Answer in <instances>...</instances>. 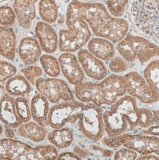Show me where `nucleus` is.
<instances>
[{
    "label": "nucleus",
    "mask_w": 159,
    "mask_h": 160,
    "mask_svg": "<svg viewBox=\"0 0 159 160\" xmlns=\"http://www.w3.org/2000/svg\"><path fill=\"white\" fill-rule=\"evenodd\" d=\"M80 18L87 22L94 34L113 43H119L128 33L129 25L125 18L111 16L107 8L99 2L73 0L68 5L66 20Z\"/></svg>",
    "instance_id": "f257e3e1"
},
{
    "label": "nucleus",
    "mask_w": 159,
    "mask_h": 160,
    "mask_svg": "<svg viewBox=\"0 0 159 160\" xmlns=\"http://www.w3.org/2000/svg\"><path fill=\"white\" fill-rule=\"evenodd\" d=\"M130 16L138 32L159 40V0H131Z\"/></svg>",
    "instance_id": "f03ea898"
},
{
    "label": "nucleus",
    "mask_w": 159,
    "mask_h": 160,
    "mask_svg": "<svg viewBox=\"0 0 159 160\" xmlns=\"http://www.w3.org/2000/svg\"><path fill=\"white\" fill-rule=\"evenodd\" d=\"M58 153L52 145L32 147L13 139L0 140V159H56Z\"/></svg>",
    "instance_id": "7ed1b4c3"
},
{
    "label": "nucleus",
    "mask_w": 159,
    "mask_h": 160,
    "mask_svg": "<svg viewBox=\"0 0 159 160\" xmlns=\"http://www.w3.org/2000/svg\"><path fill=\"white\" fill-rule=\"evenodd\" d=\"M66 30H60L58 36V48L62 52H74L80 50L91 38V31L87 22L83 19L66 20Z\"/></svg>",
    "instance_id": "20e7f679"
},
{
    "label": "nucleus",
    "mask_w": 159,
    "mask_h": 160,
    "mask_svg": "<svg viewBox=\"0 0 159 160\" xmlns=\"http://www.w3.org/2000/svg\"><path fill=\"white\" fill-rule=\"evenodd\" d=\"M103 114L101 108L93 102L85 105L78 119L80 131L91 140L98 141L103 138L105 132Z\"/></svg>",
    "instance_id": "39448f33"
},
{
    "label": "nucleus",
    "mask_w": 159,
    "mask_h": 160,
    "mask_svg": "<svg viewBox=\"0 0 159 160\" xmlns=\"http://www.w3.org/2000/svg\"><path fill=\"white\" fill-rule=\"evenodd\" d=\"M84 106L83 102L75 100H67L53 106L48 114V124L53 129H58L66 123H75Z\"/></svg>",
    "instance_id": "423d86ee"
},
{
    "label": "nucleus",
    "mask_w": 159,
    "mask_h": 160,
    "mask_svg": "<svg viewBox=\"0 0 159 160\" xmlns=\"http://www.w3.org/2000/svg\"><path fill=\"white\" fill-rule=\"evenodd\" d=\"M35 86L38 92L45 96L52 103H56L60 100H72L74 98L68 83L62 79L38 78L36 80Z\"/></svg>",
    "instance_id": "0eeeda50"
},
{
    "label": "nucleus",
    "mask_w": 159,
    "mask_h": 160,
    "mask_svg": "<svg viewBox=\"0 0 159 160\" xmlns=\"http://www.w3.org/2000/svg\"><path fill=\"white\" fill-rule=\"evenodd\" d=\"M124 78L129 95L138 99L142 103L149 104L158 102L151 88L139 73L137 72H130Z\"/></svg>",
    "instance_id": "6e6552de"
},
{
    "label": "nucleus",
    "mask_w": 159,
    "mask_h": 160,
    "mask_svg": "<svg viewBox=\"0 0 159 160\" xmlns=\"http://www.w3.org/2000/svg\"><path fill=\"white\" fill-rule=\"evenodd\" d=\"M122 145L141 155L156 153L159 157V138L156 136L125 134Z\"/></svg>",
    "instance_id": "1a4fd4ad"
},
{
    "label": "nucleus",
    "mask_w": 159,
    "mask_h": 160,
    "mask_svg": "<svg viewBox=\"0 0 159 160\" xmlns=\"http://www.w3.org/2000/svg\"><path fill=\"white\" fill-rule=\"evenodd\" d=\"M77 58L83 72L88 77L100 81L108 75V69L100 59L97 58L86 49L78 50Z\"/></svg>",
    "instance_id": "9d476101"
},
{
    "label": "nucleus",
    "mask_w": 159,
    "mask_h": 160,
    "mask_svg": "<svg viewBox=\"0 0 159 160\" xmlns=\"http://www.w3.org/2000/svg\"><path fill=\"white\" fill-rule=\"evenodd\" d=\"M60 71L69 83L77 85L84 81L85 73L78 58L72 52H63L58 58Z\"/></svg>",
    "instance_id": "9b49d317"
},
{
    "label": "nucleus",
    "mask_w": 159,
    "mask_h": 160,
    "mask_svg": "<svg viewBox=\"0 0 159 160\" xmlns=\"http://www.w3.org/2000/svg\"><path fill=\"white\" fill-rule=\"evenodd\" d=\"M105 105L111 106L119 98L127 93L125 78L117 75H111L102 80L100 83Z\"/></svg>",
    "instance_id": "f8f14e48"
},
{
    "label": "nucleus",
    "mask_w": 159,
    "mask_h": 160,
    "mask_svg": "<svg viewBox=\"0 0 159 160\" xmlns=\"http://www.w3.org/2000/svg\"><path fill=\"white\" fill-rule=\"evenodd\" d=\"M110 109L119 112L125 116L129 125V131H133L138 126V108L134 97L123 96L112 104Z\"/></svg>",
    "instance_id": "ddd939ff"
},
{
    "label": "nucleus",
    "mask_w": 159,
    "mask_h": 160,
    "mask_svg": "<svg viewBox=\"0 0 159 160\" xmlns=\"http://www.w3.org/2000/svg\"><path fill=\"white\" fill-rule=\"evenodd\" d=\"M41 48L47 54L56 52L58 48V36L56 30L50 24L38 22L35 28Z\"/></svg>",
    "instance_id": "4468645a"
},
{
    "label": "nucleus",
    "mask_w": 159,
    "mask_h": 160,
    "mask_svg": "<svg viewBox=\"0 0 159 160\" xmlns=\"http://www.w3.org/2000/svg\"><path fill=\"white\" fill-rule=\"evenodd\" d=\"M75 96L80 102H92L95 105H105L103 91L99 83L95 82H85L77 84L75 88Z\"/></svg>",
    "instance_id": "2eb2a0df"
},
{
    "label": "nucleus",
    "mask_w": 159,
    "mask_h": 160,
    "mask_svg": "<svg viewBox=\"0 0 159 160\" xmlns=\"http://www.w3.org/2000/svg\"><path fill=\"white\" fill-rule=\"evenodd\" d=\"M38 0H14L13 10L18 23L22 28L30 29L36 18V4Z\"/></svg>",
    "instance_id": "dca6fc26"
},
{
    "label": "nucleus",
    "mask_w": 159,
    "mask_h": 160,
    "mask_svg": "<svg viewBox=\"0 0 159 160\" xmlns=\"http://www.w3.org/2000/svg\"><path fill=\"white\" fill-rule=\"evenodd\" d=\"M104 126L108 137H115L129 131V125L123 114L117 111L107 110L103 114Z\"/></svg>",
    "instance_id": "f3484780"
},
{
    "label": "nucleus",
    "mask_w": 159,
    "mask_h": 160,
    "mask_svg": "<svg viewBox=\"0 0 159 160\" xmlns=\"http://www.w3.org/2000/svg\"><path fill=\"white\" fill-rule=\"evenodd\" d=\"M0 120L12 128H18L23 123L16 113L15 99L9 94H5L0 100Z\"/></svg>",
    "instance_id": "a211bd4d"
},
{
    "label": "nucleus",
    "mask_w": 159,
    "mask_h": 160,
    "mask_svg": "<svg viewBox=\"0 0 159 160\" xmlns=\"http://www.w3.org/2000/svg\"><path fill=\"white\" fill-rule=\"evenodd\" d=\"M41 48L39 42L33 37L22 38L19 46L20 58L26 66L32 65L39 60L41 56Z\"/></svg>",
    "instance_id": "6ab92c4d"
},
{
    "label": "nucleus",
    "mask_w": 159,
    "mask_h": 160,
    "mask_svg": "<svg viewBox=\"0 0 159 160\" xmlns=\"http://www.w3.org/2000/svg\"><path fill=\"white\" fill-rule=\"evenodd\" d=\"M88 50L102 61H109L115 55L113 43L101 37L91 38L88 42Z\"/></svg>",
    "instance_id": "aec40b11"
},
{
    "label": "nucleus",
    "mask_w": 159,
    "mask_h": 160,
    "mask_svg": "<svg viewBox=\"0 0 159 160\" xmlns=\"http://www.w3.org/2000/svg\"><path fill=\"white\" fill-rule=\"evenodd\" d=\"M16 36L11 27L0 26V55L10 61L16 58Z\"/></svg>",
    "instance_id": "412c9836"
},
{
    "label": "nucleus",
    "mask_w": 159,
    "mask_h": 160,
    "mask_svg": "<svg viewBox=\"0 0 159 160\" xmlns=\"http://www.w3.org/2000/svg\"><path fill=\"white\" fill-rule=\"evenodd\" d=\"M30 112L32 118L37 123L43 127L48 124V114L50 112L49 100L41 93L36 94L30 102Z\"/></svg>",
    "instance_id": "4be33fe9"
},
{
    "label": "nucleus",
    "mask_w": 159,
    "mask_h": 160,
    "mask_svg": "<svg viewBox=\"0 0 159 160\" xmlns=\"http://www.w3.org/2000/svg\"><path fill=\"white\" fill-rule=\"evenodd\" d=\"M134 52L141 63H144L157 55L158 46L154 43L149 42L142 36L132 35Z\"/></svg>",
    "instance_id": "5701e85b"
},
{
    "label": "nucleus",
    "mask_w": 159,
    "mask_h": 160,
    "mask_svg": "<svg viewBox=\"0 0 159 160\" xmlns=\"http://www.w3.org/2000/svg\"><path fill=\"white\" fill-rule=\"evenodd\" d=\"M18 132L24 138L29 139L36 142H42L47 137V129L37 122H27L22 123L18 128Z\"/></svg>",
    "instance_id": "b1692460"
},
{
    "label": "nucleus",
    "mask_w": 159,
    "mask_h": 160,
    "mask_svg": "<svg viewBox=\"0 0 159 160\" xmlns=\"http://www.w3.org/2000/svg\"><path fill=\"white\" fill-rule=\"evenodd\" d=\"M6 91L10 95L24 97L31 92L30 83L22 75H14L8 79L5 84Z\"/></svg>",
    "instance_id": "393cba45"
},
{
    "label": "nucleus",
    "mask_w": 159,
    "mask_h": 160,
    "mask_svg": "<svg viewBox=\"0 0 159 160\" xmlns=\"http://www.w3.org/2000/svg\"><path fill=\"white\" fill-rule=\"evenodd\" d=\"M46 137L49 142L57 148L64 149L72 145L74 140V134L69 128L63 127L50 131Z\"/></svg>",
    "instance_id": "a878e982"
},
{
    "label": "nucleus",
    "mask_w": 159,
    "mask_h": 160,
    "mask_svg": "<svg viewBox=\"0 0 159 160\" xmlns=\"http://www.w3.org/2000/svg\"><path fill=\"white\" fill-rule=\"evenodd\" d=\"M144 78L151 88L155 97L159 100V60L152 61L144 70Z\"/></svg>",
    "instance_id": "bb28decb"
},
{
    "label": "nucleus",
    "mask_w": 159,
    "mask_h": 160,
    "mask_svg": "<svg viewBox=\"0 0 159 160\" xmlns=\"http://www.w3.org/2000/svg\"><path fill=\"white\" fill-rule=\"evenodd\" d=\"M39 16L43 22L54 24L58 18V8L55 0H41L38 5Z\"/></svg>",
    "instance_id": "cd10ccee"
},
{
    "label": "nucleus",
    "mask_w": 159,
    "mask_h": 160,
    "mask_svg": "<svg viewBox=\"0 0 159 160\" xmlns=\"http://www.w3.org/2000/svg\"><path fill=\"white\" fill-rule=\"evenodd\" d=\"M39 61L43 70L45 72L48 76L52 78L59 76L60 73V67L58 59L52 55L44 54L40 57Z\"/></svg>",
    "instance_id": "c85d7f7f"
},
{
    "label": "nucleus",
    "mask_w": 159,
    "mask_h": 160,
    "mask_svg": "<svg viewBox=\"0 0 159 160\" xmlns=\"http://www.w3.org/2000/svg\"><path fill=\"white\" fill-rule=\"evenodd\" d=\"M117 50L120 55L128 62L132 63L136 61V55L134 52L131 34H127L118 43Z\"/></svg>",
    "instance_id": "c756f323"
},
{
    "label": "nucleus",
    "mask_w": 159,
    "mask_h": 160,
    "mask_svg": "<svg viewBox=\"0 0 159 160\" xmlns=\"http://www.w3.org/2000/svg\"><path fill=\"white\" fill-rule=\"evenodd\" d=\"M15 106L17 115L22 122H29L32 117L29 100L24 97H18L15 99Z\"/></svg>",
    "instance_id": "7c9ffc66"
},
{
    "label": "nucleus",
    "mask_w": 159,
    "mask_h": 160,
    "mask_svg": "<svg viewBox=\"0 0 159 160\" xmlns=\"http://www.w3.org/2000/svg\"><path fill=\"white\" fill-rule=\"evenodd\" d=\"M129 0H107V9L111 16L121 18L125 13Z\"/></svg>",
    "instance_id": "2f4dec72"
},
{
    "label": "nucleus",
    "mask_w": 159,
    "mask_h": 160,
    "mask_svg": "<svg viewBox=\"0 0 159 160\" xmlns=\"http://www.w3.org/2000/svg\"><path fill=\"white\" fill-rule=\"evenodd\" d=\"M14 10L7 5L0 7V24L4 27H12L16 22Z\"/></svg>",
    "instance_id": "473e14b6"
},
{
    "label": "nucleus",
    "mask_w": 159,
    "mask_h": 160,
    "mask_svg": "<svg viewBox=\"0 0 159 160\" xmlns=\"http://www.w3.org/2000/svg\"><path fill=\"white\" fill-rule=\"evenodd\" d=\"M17 72V69L12 63L5 61H0V83H3Z\"/></svg>",
    "instance_id": "72a5a7b5"
},
{
    "label": "nucleus",
    "mask_w": 159,
    "mask_h": 160,
    "mask_svg": "<svg viewBox=\"0 0 159 160\" xmlns=\"http://www.w3.org/2000/svg\"><path fill=\"white\" fill-rule=\"evenodd\" d=\"M138 126L142 128H147L152 125V110L138 108Z\"/></svg>",
    "instance_id": "f704fd0d"
},
{
    "label": "nucleus",
    "mask_w": 159,
    "mask_h": 160,
    "mask_svg": "<svg viewBox=\"0 0 159 160\" xmlns=\"http://www.w3.org/2000/svg\"><path fill=\"white\" fill-rule=\"evenodd\" d=\"M21 72L24 74L27 81L33 85L36 80L43 75V69L41 67L34 65H30L25 68L22 69Z\"/></svg>",
    "instance_id": "c9c22d12"
},
{
    "label": "nucleus",
    "mask_w": 159,
    "mask_h": 160,
    "mask_svg": "<svg viewBox=\"0 0 159 160\" xmlns=\"http://www.w3.org/2000/svg\"><path fill=\"white\" fill-rule=\"evenodd\" d=\"M108 67L110 70L114 73H122L127 70L129 67V65L123 58L115 57V58L111 59Z\"/></svg>",
    "instance_id": "e433bc0d"
},
{
    "label": "nucleus",
    "mask_w": 159,
    "mask_h": 160,
    "mask_svg": "<svg viewBox=\"0 0 159 160\" xmlns=\"http://www.w3.org/2000/svg\"><path fill=\"white\" fill-rule=\"evenodd\" d=\"M138 158L137 152L133 150L125 148H121L114 154L113 159L116 160L123 159V160H133Z\"/></svg>",
    "instance_id": "4c0bfd02"
},
{
    "label": "nucleus",
    "mask_w": 159,
    "mask_h": 160,
    "mask_svg": "<svg viewBox=\"0 0 159 160\" xmlns=\"http://www.w3.org/2000/svg\"><path fill=\"white\" fill-rule=\"evenodd\" d=\"M125 133L115 137H105L103 139V143L107 147L111 148H117L123 145V139Z\"/></svg>",
    "instance_id": "58836bf2"
},
{
    "label": "nucleus",
    "mask_w": 159,
    "mask_h": 160,
    "mask_svg": "<svg viewBox=\"0 0 159 160\" xmlns=\"http://www.w3.org/2000/svg\"><path fill=\"white\" fill-rule=\"evenodd\" d=\"M89 148L93 150V151H97V152L100 153L101 155L104 157H111V156L113 154V151H111V150L99 147L98 145H90V146H89Z\"/></svg>",
    "instance_id": "ea45409f"
},
{
    "label": "nucleus",
    "mask_w": 159,
    "mask_h": 160,
    "mask_svg": "<svg viewBox=\"0 0 159 160\" xmlns=\"http://www.w3.org/2000/svg\"><path fill=\"white\" fill-rule=\"evenodd\" d=\"M73 151L75 154L78 156V157L80 158V159H84V158H87L89 157L90 155V153L89 151H88L87 150H85L80 148V146H75L73 149Z\"/></svg>",
    "instance_id": "a19ab883"
},
{
    "label": "nucleus",
    "mask_w": 159,
    "mask_h": 160,
    "mask_svg": "<svg viewBox=\"0 0 159 160\" xmlns=\"http://www.w3.org/2000/svg\"><path fill=\"white\" fill-rule=\"evenodd\" d=\"M142 133L152 136H159V124L150 126L147 130L142 131Z\"/></svg>",
    "instance_id": "79ce46f5"
},
{
    "label": "nucleus",
    "mask_w": 159,
    "mask_h": 160,
    "mask_svg": "<svg viewBox=\"0 0 159 160\" xmlns=\"http://www.w3.org/2000/svg\"><path fill=\"white\" fill-rule=\"evenodd\" d=\"M58 159H80L78 156L75 154V153L72 152H63L58 154Z\"/></svg>",
    "instance_id": "37998d69"
},
{
    "label": "nucleus",
    "mask_w": 159,
    "mask_h": 160,
    "mask_svg": "<svg viewBox=\"0 0 159 160\" xmlns=\"http://www.w3.org/2000/svg\"><path fill=\"white\" fill-rule=\"evenodd\" d=\"M138 159H148V160H154V159H159V157L158 155H154L152 153L150 154H145V155H141Z\"/></svg>",
    "instance_id": "c03bdc74"
},
{
    "label": "nucleus",
    "mask_w": 159,
    "mask_h": 160,
    "mask_svg": "<svg viewBox=\"0 0 159 160\" xmlns=\"http://www.w3.org/2000/svg\"><path fill=\"white\" fill-rule=\"evenodd\" d=\"M153 115H152V125L159 124V110L152 111Z\"/></svg>",
    "instance_id": "a18cd8bd"
},
{
    "label": "nucleus",
    "mask_w": 159,
    "mask_h": 160,
    "mask_svg": "<svg viewBox=\"0 0 159 160\" xmlns=\"http://www.w3.org/2000/svg\"><path fill=\"white\" fill-rule=\"evenodd\" d=\"M5 136L7 137V138H10V139H13L14 136H15V133H14L13 128H11V127H8V128H5Z\"/></svg>",
    "instance_id": "49530a36"
},
{
    "label": "nucleus",
    "mask_w": 159,
    "mask_h": 160,
    "mask_svg": "<svg viewBox=\"0 0 159 160\" xmlns=\"http://www.w3.org/2000/svg\"><path fill=\"white\" fill-rule=\"evenodd\" d=\"M2 132H3V128H2V125L0 124V136H1V135L2 134Z\"/></svg>",
    "instance_id": "de8ad7c7"
},
{
    "label": "nucleus",
    "mask_w": 159,
    "mask_h": 160,
    "mask_svg": "<svg viewBox=\"0 0 159 160\" xmlns=\"http://www.w3.org/2000/svg\"><path fill=\"white\" fill-rule=\"evenodd\" d=\"M157 56L159 58V46H158V50H157Z\"/></svg>",
    "instance_id": "09e8293b"
}]
</instances>
